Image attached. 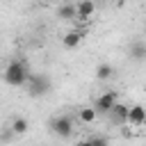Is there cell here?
Returning <instances> with one entry per match:
<instances>
[{
    "instance_id": "cell-11",
    "label": "cell",
    "mask_w": 146,
    "mask_h": 146,
    "mask_svg": "<svg viewBox=\"0 0 146 146\" xmlns=\"http://www.w3.org/2000/svg\"><path fill=\"white\" fill-rule=\"evenodd\" d=\"M96 119H98V112H96V107H80V110H78V121H80V123H84V125H91Z\"/></svg>"
},
{
    "instance_id": "cell-16",
    "label": "cell",
    "mask_w": 146,
    "mask_h": 146,
    "mask_svg": "<svg viewBox=\"0 0 146 146\" xmlns=\"http://www.w3.org/2000/svg\"><path fill=\"white\" fill-rule=\"evenodd\" d=\"M39 2H50V0H39Z\"/></svg>"
},
{
    "instance_id": "cell-1",
    "label": "cell",
    "mask_w": 146,
    "mask_h": 146,
    "mask_svg": "<svg viewBox=\"0 0 146 146\" xmlns=\"http://www.w3.org/2000/svg\"><path fill=\"white\" fill-rule=\"evenodd\" d=\"M30 75H32V73H30V68H27L25 62L11 59V62L7 64V68H5V73H2V80H5L9 87H23V84H27Z\"/></svg>"
},
{
    "instance_id": "cell-17",
    "label": "cell",
    "mask_w": 146,
    "mask_h": 146,
    "mask_svg": "<svg viewBox=\"0 0 146 146\" xmlns=\"http://www.w3.org/2000/svg\"><path fill=\"white\" fill-rule=\"evenodd\" d=\"M144 32H146V23H144Z\"/></svg>"
},
{
    "instance_id": "cell-9",
    "label": "cell",
    "mask_w": 146,
    "mask_h": 146,
    "mask_svg": "<svg viewBox=\"0 0 146 146\" xmlns=\"http://www.w3.org/2000/svg\"><path fill=\"white\" fill-rule=\"evenodd\" d=\"M57 16H59L62 21H73V18H78V5H73V2H62L59 9H57Z\"/></svg>"
},
{
    "instance_id": "cell-6",
    "label": "cell",
    "mask_w": 146,
    "mask_h": 146,
    "mask_svg": "<svg viewBox=\"0 0 146 146\" xmlns=\"http://www.w3.org/2000/svg\"><path fill=\"white\" fill-rule=\"evenodd\" d=\"M128 105H123V103H116L112 110H110V116H112V121L116 123V125H128Z\"/></svg>"
},
{
    "instance_id": "cell-4",
    "label": "cell",
    "mask_w": 146,
    "mask_h": 146,
    "mask_svg": "<svg viewBox=\"0 0 146 146\" xmlns=\"http://www.w3.org/2000/svg\"><path fill=\"white\" fill-rule=\"evenodd\" d=\"M116 103H119V96H116V91L107 89V91H103V94L96 98L94 107H96V112H98V114H110V110H112Z\"/></svg>"
},
{
    "instance_id": "cell-14",
    "label": "cell",
    "mask_w": 146,
    "mask_h": 146,
    "mask_svg": "<svg viewBox=\"0 0 146 146\" xmlns=\"http://www.w3.org/2000/svg\"><path fill=\"white\" fill-rule=\"evenodd\" d=\"M89 141H91V146H110V139L105 135H91Z\"/></svg>"
},
{
    "instance_id": "cell-8",
    "label": "cell",
    "mask_w": 146,
    "mask_h": 146,
    "mask_svg": "<svg viewBox=\"0 0 146 146\" xmlns=\"http://www.w3.org/2000/svg\"><path fill=\"white\" fill-rule=\"evenodd\" d=\"M128 55H130V59H135V62H146V41H132Z\"/></svg>"
},
{
    "instance_id": "cell-7",
    "label": "cell",
    "mask_w": 146,
    "mask_h": 146,
    "mask_svg": "<svg viewBox=\"0 0 146 146\" xmlns=\"http://www.w3.org/2000/svg\"><path fill=\"white\" fill-rule=\"evenodd\" d=\"M96 14V0H80L78 2V21H89Z\"/></svg>"
},
{
    "instance_id": "cell-3",
    "label": "cell",
    "mask_w": 146,
    "mask_h": 146,
    "mask_svg": "<svg viewBox=\"0 0 146 146\" xmlns=\"http://www.w3.org/2000/svg\"><path fill=\"white\" fill-rule=\"evenodd\" d=\"M50 130H52L57 137H62V139H68V137L73 135V119H71L68 114L55 116V119L50 121Z\"/></svg>"
},
{
    "instance_id": "cell-15",
    "label": "cell",
    "mask_w": 146,
    "mask_h": 146,
    "mask_svg": "<svg viewBox=\"0 0 146 146\" xmlns=\"http://www.w3.org/2000/svg\"><path fill=\"white\" fill-rule=\"evenodd\" d=\"M75 146H91V141H89V139H80Z\"/></svg>"
},
{
    "instance_id": "cell-10",
    "label": "cell",
    "mask_w": 146,
    "mask_h": 146,
    "mask_svg": "<svg viewBox=\"0 0 146 146\" xmlns=\"http://www.w3.org/2000/svg\"><path fill=\"white\" fill-rule=\"evenodd\" d=\"M114 75H116V71H114V66H112V64L103 62V64H98V66H96V80H100V82H110Z\"/></svg>"
},
{
    "instance_id": "cell-13",
    "label": "cell",
    "mask_w": 146,
    "mask_h": 146,
    "mask_svg": "<svg viewBox=\"0 0 146 146\" xmlns=\"http://www.w3.org/2000/svg\"><path fill=\"white\" fill-rule=\"evenodd\" d=\"M80 41H82V32H80V30H71V32H66L64 39H62L64 48H78Z\"/></svg>"
},
{
    "instance_id": "cell-5",
    "label": "cell",
    "mask_w": 146,
    "mask_h": 146,
    "mask_svg": "<svg viewBox=\"0 0 146 146\" xmlns=\"http://www.w3.org/2000/svg\"><path fill=\"white\" fill-rule=\"evenodd\" d=\"M144 123H146V107H141V105H130V110H128V125L139 128V125H144Z\"/></svg>"
},
{
    "instance_id": "cell-2",
    "label": "cell",
    "mask_w": 146,
    "mask_h": 146,
    "mask_svg": "<svg viewBox=\"0 0 146 146\" xmlns=\"http://www.w3.org/2000/svg\"><path fill=\"white\" fill-rule=\"evenodd\" d=\"M50 91V78L46 73H32L27 80V94L32 98H41Z\"/></svg>"
},
{
    "instance_id": "cell-12",
    "label": "cell",
    "mask_w": 146,
    "mask_h": 146,
    "mask_svg": "<svg viewBox=\"0 0 146 146\" xmlns=\"http://www.w3.org/2000/svg\"><path fill=\"white\" fill-rule=\"evenodd\" d=\"M9 130H11L14 135H25V132L30 130V121H27L25 116H14L11 123H9Z\"/></svg>"
}]
</instances>
